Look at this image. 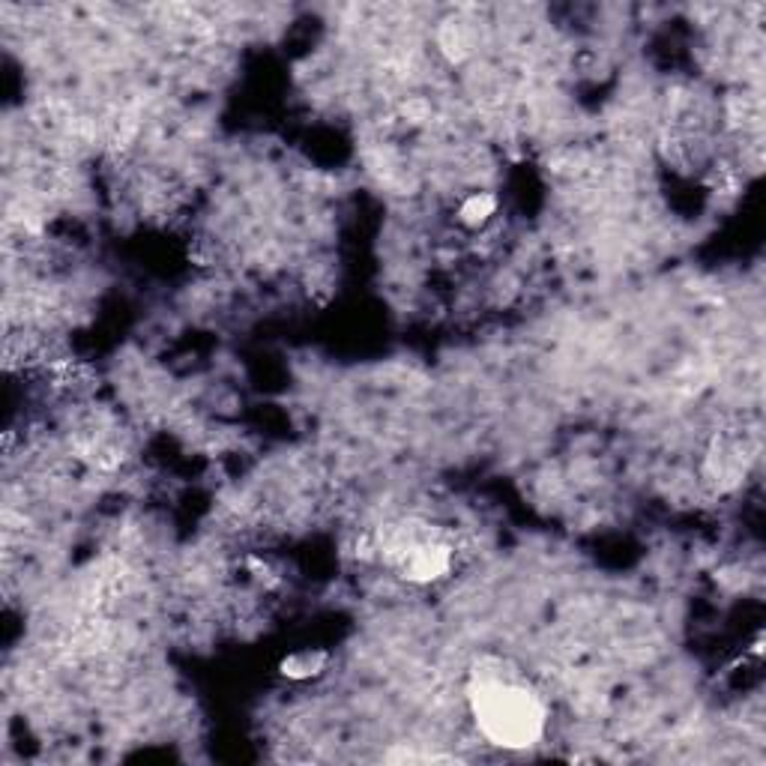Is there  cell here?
Segmentation results:
<instances>
[{
	"label": "cell",
	"instance_id": "obj_1",
	"mask_svg": "<svg viewBox=\"0 0 766 766\" xmlns=\"http://www.w3.org/2000/svg\"><path fill=\"white\" fill-rule=\"evenodd\" d=\"M470 713L477 722L479 734L486 736L491 746L521 752L536 746L545 734V704L539 694L518 683L515 677L503 671L500 662H479L470 673L467 685Z\"/></svg>",
	"mask_w": 766,
	"mask_h": 766
},
{
	"label": "cell",
	"instance_id": "obj_2",
	"mask_svg": "<svg viewBox=\"0 0 766 766\" xmlns=\"http://www.w3.org/2000/svg\"><path fill=\"white\" fill-rule=\"evenodd\" d=\"M404 560V578L416 581V584H432L449 575L453 570V551L446 549L444 542L425 539V542H411L407 549H402Z\"/></svg>",
	"mask_w": 766,
	"mask_h": 766
},
{
	"label": "cell",
	"instance_id": "obj_3",
	"mask_svg": "<svg viewBox=\"0 0 766 766\" xmlns=\"http://www.w3.org/2000/svg\"><path fill=\"white\" fill-rule=\"evenodd\" d=\"M327 664H330V652L306 647V650L288 652L279 662V673L288 680H315L327 671Z\"/></svg>",
	"mask_w": 766,
	"mask_h": 766
},
{
	"label": "cell",
	"instance_id": "obj_4",
	"mask_svg": "<svg viewBox=\"0 0 766 766\" xmlns=\"http://www.w3.org/2000/svg\"><path fill=\"white\" fill-rule=\"evenodd\" d=\"M498 213V198L491 192H474L461 201L458 208V222L467 225V228H482L488 219Z\"/></svg>",
	"mask_w": 766,
	"mask_h": 766
}]
</instances>
